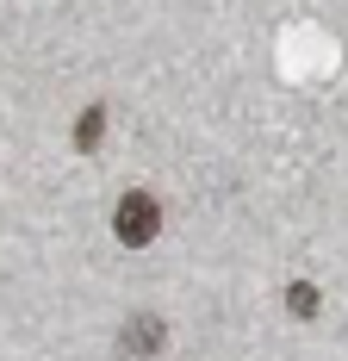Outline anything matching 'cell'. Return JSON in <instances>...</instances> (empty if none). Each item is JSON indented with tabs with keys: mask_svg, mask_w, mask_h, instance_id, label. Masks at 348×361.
Segmentation results:
<instances>
[{
	"mask_svg": "<svg viewBox=\"0 0 348 361\" xmlns=\"http://www.w3.org/2000/svg\"><path fill=\"white\" fill-rule=\"evenodd\" d=\"M156 231H162V206L149 193H125L118 212H112V237L125 250H143V243H156Z\"/></svg>",
	"mask_w": 348,
	"mask_h": 361,
	"instance_id": "6da1fadb",
	"label": "cell"
},
{
	"mask_svg": "<svg viewBox=\"0 0 348 361\" xmlns=\"http://www.w3.org/2000/svg\"><path fill=\"white\" fill-rule=\"evenodd\" d=\"M162 343H168V324H162L156 312H131V318H125V330H118V349H125L131 361H149Z\"/></svg>",
	"mask_w": 348,
	"mask_h": 361,
	"instance_id": "7a4b0ae2",
	"label": "cell"
},
{
	"mask_svg": "<svg viewBox=\"0 0 348 361\" xmlns=\"http://www.w3.org/2000/svg\"><path fill=\"white\" fill-rule=\"evenodd\" d=\"M100 137H106V106H87L81 125H75V149H94Z\"/></svg>",
	"mask_w": 348,
	"mask_h": 361,
	"instance_id": "3957f363",
	"label": "cell"
},
{
	"mask_svg": "<svg viewBox=\"0 0 348 361\" xmlns=\"http://www.w3.org/2000/svg\"><path fill=\"white\" fill-rule=\"evenodd\" d=\"M286 312H292V318H317V287L311 281H292V287H286Z\"/></svg>",
	"mask_w": 348,
	"mask_h": 361,
	"instance_id": "277c9868",
	"label": "cell"
}]
</instances>
